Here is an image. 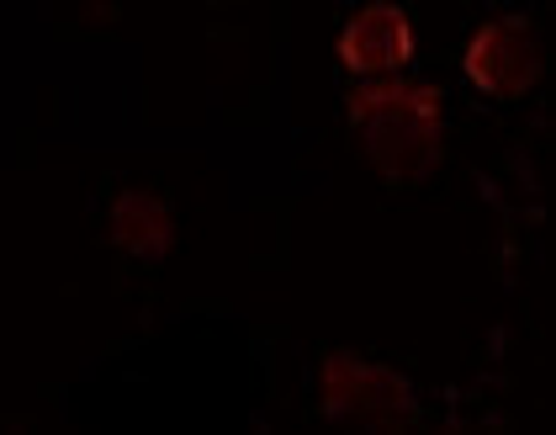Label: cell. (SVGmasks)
Wrapping results in <instances>:
<instances>
[{"label": "cell", "mask_w": 556, "mask_h": 435, "mask_svg": "<svg viewBox=\"0 0 556 435\" xmlns=\"http://www.w3.org/2000/svg\"><path fill=\"white\" fill-rule=\"evenodd\" d=\"M350 128L387 186H414L440 165V138H445L440 90L403 80L361 86L350 96Z\"/></svg>", "instance_id": "obj_1"}, {"label": "cell", "mask_w": 556, "mask_h": 435, "mask_svg": "<svg viewBox=\"0 0 556 435\" xmlns=\"http://www.w3.org/2000/svg\"><path fill=\"white\" fill-rule=\"evenodd\" d=\"M541 75V48L530 38V22H488L467 48V80L488 96H519Z\"/></svg>", "instance_id": "obj_2"}, {"label": "cell", "mask_w": 556, "mask_h": 435, "mask_svg": "<svg viewBox=\"0 0 556 435\" xmlns=\"http://www.w3.org/2000/svg\"><path fill=\"white\" fill-rule=\"evenodd\" d=\"M334 53L350 75H382L387 80L414 59V27L397 5H366L344 22Z\"/></svg>", "instance_id": "obj_3"}, {"label": "cell", "mask_w": 556, "mask_h": 435, "mask_svg": "<svg viewBox=\"0 0 556 435\" xmlns=\"http://www.w3.org/2000/svg\"><path fill=\"white\" fill-rule=\"evenodd\" d=\"M112 239H117V250H128L138 261H160L175 239V217L160 197L123 191V197L112 202Z\"/></svg>", "instance_id": "obj_4"}, {"label": "cell", "mask_w": 556, "mask_h": 435, "mask_svg": "<svg viewBox=\"0 0 556 435\" xmlns=\"http://www.w3.org/2000/svg\"><path fill=\"white\" fill-rule=\"evenodd\" d=\"M324 383H329V409H408V388L355 356H334L324 366Z\"/></svg>", "instance_id": "obj_5"}]
</instances>
